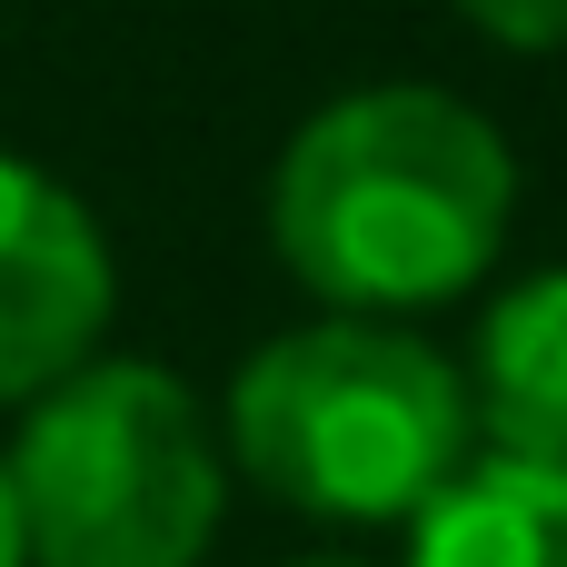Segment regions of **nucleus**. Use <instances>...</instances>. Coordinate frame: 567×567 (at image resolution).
<instances>
[{"instance_id":"f257e3e1","label":"nucleus","mask_w":567,"mask_h":567,"mask_svg":"<svg viewBox=\"0 0 567 567\" xmlns=\"http://www.w3.org/2000/svg\"><path fill=\"white\" fill-rule=\"evenodd\" d=\"M518 219L508 130L439 80L319 100L269 159V249L309 309L429 319L488 289Z\"/></svg>"},{"instance_id":"f03ea898","label":"nucleus","mask_w":567,"mask_h":567,"mask_svg":"<svg viewBox=\"0 0 567 567\" xmlns=\"http://www.w3.org/2000/svg\"><path fill=\"white\" fill-rule=\"evenodd\" d=\"M229 468L319 528H409L468 458V379L409 319H299L259 339L219 389Z\"/></svg>"},{"instance_id":"7ed1b4c3","label":"nucleus","mask_w":567,"mask_h":567,"mask_svg":"<svg viewBox=\"0 0 567 567\" xmlns=\"http://www.w3.org/2000/svg\"><path fill=\"white\" fill-rule=\"evenodd\" d=\"M30 567H199L229 518L219 409L159 359H80L0 439Z\"/></svg>"},{"instance_id":"20e7f679","label":"nucleus","mask_w":567,"mask_h":567,"mask_svg":"<svg viewBox=\"0 0 567 567\" xmlns=\"http://www.w3.org/2000/svg\"><path fill=\"white\" fill-rule=\"evenodd\" d=\"M120 309V259L100 209L40 159L0 150V419L100 359Z\"/></svg>"},{"instance_id":"39448f33","label":"nucleus","mask_w":567,"mask_h":567,"mask_svg":"<svg viewBox=\"0 0 567 567\" xmlns=\"http://www.w3.org/2000/svg\"><path fill=\"white\" fill-rule=\"evenodd\" d=\"M458 379H468V419L488 458L567 468V259L478 299Z\"/></svg>"},{"instance_id":"423d86ee","label":"nucleus","mask_w":567,"mask_h":567,"mask_svg":"<svg viewBox=\"0 0 567 567\" xmlns=\"http://www.w3.org/2000/svg\"><path fill=\"white\" fill-rule=\"evenodd\" d=\"M409 567H567V468L478 449L409 518Z\"/></svg>"},{"instance_id":"0eeeda50","label":"nucleus","mask_w":567,"mask_h":567,"mask_svg":"<svg viewBox=\"0 0 567 567\" xmlns=\"http://www.w3.org/2000/svg\"><path fill=\"white\" fill-rule=\"evenodd\" d=\"M449 10L518 60H567V0H449Z\"/></svg>"},{"instance_id":"6e6552de","label":"nucleus","mask_w":567,"mask_h":567,"mask_svg":"<svg viewBox=\"0 0 567 567\" xmlns=\"http://www.w3.org/2000/svg\"><path fill=\"white\" fill-rule=\"evenodd\" d=\"M0 567H30L20 558V508H10V458H0Z\"/></svg>"},{"instance_id":"1a4fd4ad","label":"nucleus","mask_w":567,"mask_h":567,"mask_svg":"<svg viewBox=\"0 0 567 567\" xmlns=\"http://www.w3.org/2000/svg\"><path fill=\"white\" fill-rule=\"evenodd\" d=\"M289 567H369V558H339V548H319V558H289Z\"/></svg>"}]
</instances>
